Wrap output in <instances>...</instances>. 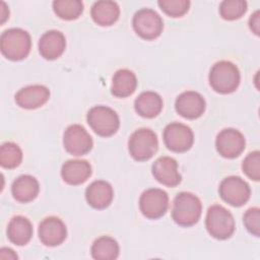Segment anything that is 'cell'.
Masks as SVG:
<instances>
[{
    "instance_id": "1",
    "label": "cell",
    "mask_w": 260,
    "mask_h": 260,
    "mask_svg": "<svg viewBox=\"0 0 260 260\" xmlns=\"http://www.w3.org/2000/svg\"><path fill=\"white\" fill-rule=\"evenodd\" d=\"M201 212V201L193 193L181 192L175 197L172 217L177 224L181 226H192L198 222Z\"/></svg>"
},
{
    "instance_id": "2",
    "label": "cell",
    "mask_w": 260,
    "mask_h": 260,
    "mask_svg": "<svg viewBox=\"0 0 260 260\" xmlns=\"http://www.w3.org/2000/svg\"><path fill=\"white\" fill-rule=\"evenodd\" d=\"M31 40L29 34L18 27L6 29L0 38V49L7 59L19 61L24 59L30 52Z\"/></svg>"
},
{
    "instance_id": "3",
    "label": "cell",
    "mask_w": 260,
    "mask_h": 260,
    "mask_svg": "<svg viewBox=\"0 0 260 260\" xmlns=\"http://www.w3.org/2000/svg\"><path fill=\"white\" fill-rule=\"evenodd\" d=\"M240 71L238 67L230 61L216 62L209 72V84L216 92L231 93L240 84Z\"/></svg>"
},
{
    "instance_id": "4",
    "label": "cell",
    "mask_w": 260,
    "mask_h": 260,
    "mask_svg": "<svg viewBox=\"0 0 260 260\" xmlns=\"http://www.w3.org/2000/svg\"><path fill=\"white\" fill-rule=\"evenodd\" d=\"M205 226L211 237L217 240H226L235 232V219L226 208L219 204H214L207 210Z\"/></svg>"
},
{
    "instance_id": "5",
    "label": "cell",
    "mask_w": 260,
    "mask_h": 260,
    "mask_svg": "<svg viewBox=\"0 0 260 260\" xmlns=\"http://www.w3.org/2000/svg\"><path fill=\"white\" fill-rule=\"evenodd\" d=\"M90 128L100 136L109 137L114 135L120 126L118 114L106 106H95L91 108L86 116Z\"/></svg>"
},
{
    "instance_id": "6",
    "label": "cell",
    "mask_w": 260,
    "mask_h": 260,
    "mask_svg": "<svg viewBox=\"0 0 260 260\" xmlns=\"http://www.w3.org/2000/svg\"><path fill=\"white\" fill-rule=\"evenodd\" d=\"M157 148V137L155 133L148 128H140L134 131L128 140L129 153L138 161H144L151 158Z\"/></svg>"
},
{
    "instance_id": "7",
    "label": "cell",
    "mask_w": 260,
    "mask_h": 260,
    "mask_svg": "<svg viewBox=\"0 0 260 260\" xmlns=\"http://www.w3.org/2000/svg\"><path fill=\"white\" fill-rule=\"evenodd\" d=\"M132 25L135 32L147 41L159 37L164 28L161 17L156 11L150 8L139 9L133 16Z\"/></svg>"
},
{
    "instance_id": "8",
    "label": "cell",
    "mask_w": 260,
    "mask_h": 260,
    "mask_svg": "<svg viewBox=\"0 0 260 260\" xmlns=\"http://www.w3.org/2000/svg\"><path fill=\"white\" fill-rule=\"evenodd\" d=\"M162 137L166 146L174 152H185L191 148L194 142V134L191 128L178 122L167 125Z\"/></svg>"
},
{
    "instance_id": "9",
    "label": "cell",
    "mask_w": 260,
    "mask_h": 260,
    "mask_svg": "<svg viewBox=\"0 0 260 260\" xmlns=\"http://www.w3.org/2000/svg\"><path fill=\"white\" fill-rule=\"evenodd\" d=\"M169 207V196L166 191L158 188L145 190L139 198L141 213L149 218L156 219L165 215Z\"/></svg>"
},
{
    "instance_id": "10",
    "label": "cell",
    "mask_w": 260,
    "mask_h": 260,
    "mask_svg": "<svg viewBox=\"0 0 260 260\" xmlns=\"http://www.w3.org/2000/svg\"><path fill=\"white\" fill-rule=\"evenodd\" d=\"M218 192L223 201L236 207L247 203L251 195V190L247 182L237 176L223 179L219 185Z\"/></svg>"
},
{
    "instance_id": "11",
    "label": "cell",
    "mask_w": 260,
    "mask_h": 260,
    "mask_svg": "<svg viewBox=\"0 0 260 260\" xmlns=\"http://www.w3.org/2000/svg\"><path fill=\"white\" fill-rule=\"evenodd\" d=\"M63 144L66 151L72 155H84L92 148L93 142L87 131L78 124L70 125L64 132Z\"/></svg>"
},
{
    "instance_id": "12",
    "label": "cell",
    "mask_w": 260,
    "mask_h": 260,
    "mask_svg": "<svg viewBox=\"0 0 260 260\" xmlns=\"http://www.w3.org/2000/svg\"><path fill=\"white\" fill-rule=\"evenodd\" d=\"M246 140L244 135L237 129L226 128L221 130L215 140L217 152L225 158H235L245 149Z\"/></svg>"
},
{
    "instance_id": "13",
    "label": "cell",
    "mask_w": 260,
    "mask_h": 260,
    "mask_svg": "<svg viewBox=\"0 0 260 260\" xmlns=\"http://www.w3.org/2000/svg\"><path fill=\"white\" fill-rule=\"evenodd\" d=\"M66 237V225L59 217L49 216L41 221L39 225V238L45 246H58L65 241Z\"/></svg>"
},
{
    "instance_id": "14",
    "label": "cell",
    "mask_w": 260,
    "mask_h": 260,
    "mask_svg": "<svg viewBox=\"0 0 260 260\" xmlns=\"http://www.w3.org/2000/svg\"><path fill=\"white\" fill-rule=\"evenodd\" d=\"M175 109L180 116L194 120L204 113L205 101L200 93L193 90H187L178 95L175 103Z\"/></svg>"
},
{
    "instance_id": "15",
    "label": "cell",
    "mask_w": 260,
    "mask_h": 260,
    "mask_svg": "<svg viewBox=\"0 0 260 260\" xmlns=\"http://www.w3.org/2000/svg\"><path fill=\"white\" fill-rule=\"evenodd\" d=\"M151 172L157 182L168 187H176L182 180L178 171V162L171 156L158 157L152 164Z\"/></svg>"
},
{
    "instance_id": "16",
    "label": "cell",
    "mask_w": 260,
    "mask_h": 260,
    "mask_svg": "<svg viewBox=\"0 0 260 260\" xmlns=\"http://www.w3.org/2000/svg\"><path fill=\"white\" fill-rule=\"evenodd\" d=\"M16 104L23 109L32 110L42 107L50 98V90L45 85L34 84L22 87L15 93Z\"/></svg>"
},
{
    "instance_id": "17",
    "label": "cell",
    "mask_w": 260,
    "mask_h": 260,
    "mask_svg": "<svg viewBox=\"0 0 260 260\" xmlns=\"http://www.w3.org/2000/svg\"><path fill=\"white\" fill-rule=\"evenodd\" d=\"M66 47L64 35L59 30H49L45 32L39 41V52L47 60H55L60 57Z\"/></svg>"
},
{
    "instance_id": "18",
    "label": "cell",
    "mask_w": 260,
    "mask_h": 260,
    "mask_svg": "<svg viewBox=\"0 0 260 260\" xmlns=\"http://www.w3.org/2000/svg\"><path fill=\"white\" fill-rule=\"evenodd\" d=\"M114 191L112 186L103 180L93 181L85 190L87 203L95 209L107 208L113 200Z\"/></svg>"
},
{
    "instance_id": "19",
    "label": "cell",
    "mask_w": 260,
    "mask_h": 260,
    "mask_svg": "<svg viewBox=\"0 0 260 260\" xmlns=\"http://www.w3.org/2000/svg\"><path fill=\"white\" fill-rule=\"evenodd\" d=\"M91 175V167L84 159H70L63 164L61 176L69 185H80Z\"/></svg>"
},
{
    "instance_id": "20",
    "label": "cell",
    "mask_w": 260,
    "mask_h": 260,
    "mask_svg": "<svg viewBox=\"0 0 260 260\" xmlns=\"http://www.w3.org/2000/svg\"><path fill=\"white\" fill-rule=\"evenodd\" d=\"M40 185L38 180L30 175H21L16 178L11 186L14 199L21 203L32 201L39 194Z\"/></svg>"
},
{
    "instance_id": "21",
    "label": "cell",
    "mask_w": 260,
    "mask_h": 260,
    "mask_svg": "<svg viewBox=\"0 0 260 260\" xmlns=\"http://www.w3.org/2000/svg\"><path fill=\"white\" fill-rule=\"evenodd\" d=\"M90 15L92 20L102 26L114 24L120 15V8L114 1H98L91 6Z\"/></svg>"
},
{
    "instance_id": "22",
    "label": "cell",
    "mask_w": 260,
    "mask_h": 260,
    "mask_svg": "<svg viewBox=\"0 0 260 260\" xmlns=\"http://www.w3.org/2000/svg\"><path fill=\"white\" fill-rule=\"evenodd\" d=\"M136 113L143 118H154L162 109V100L160 95L154 91L141 92L134 102Z\"/></svg>"
},
{
    "instance_id": "23",
    "label": "cell",
    "mask_w": 260,
    "mask_h": 260,
    "mask_svg": "<svg viewBox=\"0 0 260 260\" xmlns=\"http://www.w3.org/2000/svg\"><path fill=\"white\" fill-rule=\"evenodd\" d=\"M31 236L32 225L26 217L21 215L12 217L7 226V237L12 244L23 246L29 242Z\"/></svg>"
},
{
    "instance_id": "24",
    "label": "cell",
    "mask_w": 260,
    "mask_h": 260,
    "mask_svg": "<svg viewBox=\"0 0 260 260\" xmlns=\"http://www.w3.org/2000/svg\"><path fill=\"white\" fill-rule=\"evenodd\" d=\"M137 87L136 75L128 69L118 70L112 79V93L117 98H127L131 95Z\"/></svg>"
},
{
    "instance_id": "25",
    "label": "cell",
    "mask_w": 260,
    "mask_h": 260,
    "mask_svg": "<svg viewBox=\"0 0 260 260\" xmlns=\"http://www.w3.org/2000/svg\"><path fill=\"white\" fill-rule=\"evenodd\" d=\"M119 255V245L109 236L98 238L91 246V256L96 260H113Z\"/></svg>"
},
{
    "instance_id": "26",
    "label": "cell",
    "mask_w": 260,
    "mask_h": 260,
    "mask_svg": "<svg viewBox=\"0 0 260 260\" xmlns=\"http://www.w3.org/2000/svg\"><path fill=\"white\" fill-rule=\"evenodd\" d=\"M53 10L58 17L73 20L83 12V3L79 0H56L53 2Z\"/></svg>"
},
{
    "instance_id": "27",
    "label": "cell",
    "mask_w": 260,
    "mask_h": 260,
    "mask_svg": "<svg viewBox=\"0 0 260 260\" xmlns=\"http://www.w3.org/2000/svg\"><path fill=\"white\" fill-rule=\"evenodd\" d=\"M22 160L20 147L13 142H5L0 147V164L5 169H14Z\"/></svg>"
},
{
    "instance_id": "28",
    "label": "cell",
    "mask_w": 260,
    "mask_h": 260,
    "mask_svg": "<svg viewBox=\"0 0 260 260\" xmlns=\"http://www.w3.org/2000/svg\"><path fill=\"white\" fill-rule=\"evenodd\" d=\"M247 10L244 0H224L219 5V14L225 20H236L242 17Z\"/></svg>"
},
{
    "instance_id": "29",
    "label": "cell",
    "mask_w": 260,
    "mask_h": 260,
    "mask_svg": "<svg viewBox=\"0 0 260 260\" xmlns=\"http://www.w3.org/2000/svg\"><path fill=\"white\" fill-rule=\"evenodd\" d=\"M157 4L167 15L172 17L183 16L190 7L188 0H159Z\"/></svg>"
},
{
    "instance_id": "30",
    "label": "cell",
    "mask_w": 260,
    "mask_h": 260,
    "mask_svg": "<svg viewBox=\"0 0 260 260\" xmlns=\"http://www.w3.org/2000/svg\"><path fill=\"white\" fill-rule=\"evenodd\" d=\"M243 172L253 181L260 179V152L258 150L250 152L242 164Z\"/></svg>"
},
{
    "instance_id": "31",
    "label": "cell",
    "mask_w": 260,
    "mask_h": 260,
    "mask_svg": "<svg viewBox=\"0 0 260 260\" xmlns=\"http://www.w3.org/2000/svg\"><path fill=\"white\" fill-rule=\"evenodd\" d=\"M244 224L247 231L255 237L260 235V209L258 207H252L248 209L243 217Z\"/></svg>"
},
{
    "instance_id": "32",
    "label": "cell",
    "mask_w": 260,
    "mask_h": 260,
    "mask_svg": "<svg viewBox=\"0 0 260 260\" xmlns=\"http://www.w3.org/2000/svg\"><path fill=\"white\" fill-rule=\"evenodd\" d=\"M249 26L255 35L259 36V34H260V12H259V10H256L251 15V17L249 19Z\"/></svg>"
},
{
    "instance_id": "33",
    "label": "cell",
    "mask_w": 260,
    "mask_h": 260,
    "mask_svg": "<svg viewBox=\"0 0 260 260\" xmlns=\"http://www.w3.org/2000/svg\"><path fill=\"white\" fill-rule=\"evenodd\" d=\"M0 257L3 259H17V255L10 248H2L0 250Z\"/></svg>"
},
{
    "instance_id": "34",
    "label": "cell",
    "mask_w": 260,
    "mask_h": 260,
    "mask_svg": "<svg viewBox=\"0 0 260 260\" xmlns=\"http://www.w3.org/2000/svg\"><path fill=\"white\" fill-rule=\"evenodd\" d=\"M1 5H2V8H1V23H4V21L7 19L8 15H9V12L8 11V8L6 7V4L4 2H1Z\"/></svg>"
}]
</instances>
